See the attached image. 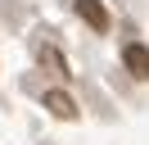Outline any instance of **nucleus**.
Segmentation results:
<instances>
[{
    "label": "nucleus",
    "instance_id": "obj_1",
    "mask_svg": "<svg viewBox=\"0 0 149 145\" xmlns=\"http://www.w3.org/2000/svg\"><path fill=\"white\" fill-rule=\"evenodd\" d=\"M77 14L86 18V27L109 32V9H104V0H77Z\"/></svg>",
    "mask_w": 149,
    "mask_h": 145
},
{
    "label": "nucleus",
    "instance_id": "obj_2",
    "mask_svg": "<svg viewBox=\"0 0 149 145\" xmlns=\"http://www.w3.org/2000/svg\"><path fill=\"white\" fill-rule=\"evenodd\" d=\"M122 59H127V68L136 72V77H149V50H145V45H136V41H131L127 50H122Z\"/></svg>",
    "mask_w": 149,
    "mask_h": 145
},
{
    "label": "nucleus",
    "instance_id": "obj_3",
    "mask_svg": "<svg viewBox=\"0 0 149 145\" xmlns=\"http://www.w3.org/2000/svg\"><path fill=\"white\" fill-rule=\"evenodd\" d=\"M45 109L54 118H77V104H72V95H63V91H50L45 95Z\"/></svg>",
    "mask_w": 149,
    "mask_h": 145
},
{
    "label": "nucleus",
    "instance_id": "obj_4",
    "mask_svg": "<svg viewBox=\"0 0 149 145\" xmlns=\"http://www.w3.org/2000/svg\"><path fill=\"white\" fill-rule=\"evenodd\" d=\"M41 59H45V63H50L54 72H68V63H63V59L54 54V45H41Z\"/></svg>",
    "mask_w": 149,
    "mask_h": 145
}]
</instances>
